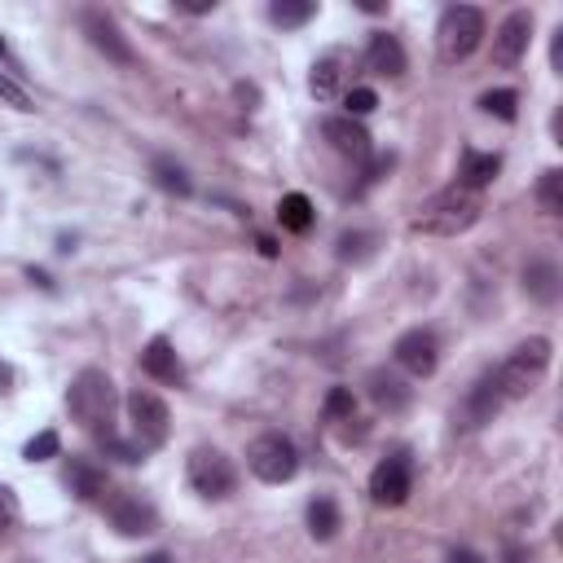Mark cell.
<instances>
[{
    "label": "cell",
    "mask_w": 563,
    "mask_h": 563,
    "mask_svg": "<svg viewBox=\"0 0 563 563\" xmlns=\"http://www.w3.org/2000/svg\"><path fill=\"white\" fill-rule=\"evenodd\" d=\"M479 211H484V207H479V194L453 180L449 189L431 194V198L418 207L413 233H444V238H453V233H466V229L479 220Z\"/></svg>",
    "instance_id": "6da1fadb"
},
{
    "label": "cell",
    "mask_w": 563,
    "mask_h": 563,
    "mask_svg": "<svg viewBox=\"0 0 563 563\" xmlns=\"http://www.w3.org/2000/svg\"><path fill=\"white\" fill-rule=\"evenodd\" d=\"M66 409L79 427H88L92 435L110 427V413H114V383L106 369H79L75 383L66 387Z\"/></svg>",
    "instance_id": "7a4b0ae2"
},
{
    "label": "cell",
    "mask_w": 563,
    "mask_h": 563,
    "mask_svg": "<svg viewBox=\"0 0 563 563\" xmlns=\"http://www.w3.org/2000/svg\"><path fill=\"white\" fill-rule=\"evenodd\" d=\"M545 369H550V339H541V334L523 339V343L493 369L501 400H519V396H528V391L541 383Z\"/></svg>",
    "instance_id": "3957f363"
},
{
    "label": "cell",
    "mask_w": 563,
    "mask_h": 563,
    "mask_svg": "<svg viewBox=\"0 0 563 563\" xmlns=\"http://www.w3.org/2000/svg\"><path fill=\"white\" fill-rule=\"evenodd\" d=\"M185 479H189V488H194L198 497H207V501H224V497L238 493V466H233V457L220 453L216 444H198V449L189 453Z\"/></svg>",
    "instance_id": "277c9868"
},
{
    "label": "cell",
    "mask_w": 563,
    "mask_h": 563,
    "mask_svg": "<svg viewBox=\"0 0 563 563\" xmlns=\"http://www.w3.org/2000/svg\"><path fill=\"white\" fill-rule=\"evenodd\" d=\"M484 40V13L475 4H449L440 13V26H435V48H440V62H466Z\"/></svg>",
    "instance_id": "5b68a950"
},
{
    "label": "cell",
    "mask_w": 563,
    "mask_h": 563,
    "mask_svg": "<svg viewBox=\"0 0 563 563\" xmlns=\"http://www.w3.org/2000/svg\"><path fill=\"white\" fill-rule=\"evenodd\" d=\"M246 466H251V475L264 479V484H286V479H295V471H299V449H295L282 431H264V435H255V440L246 444Z\"/></svg>",
    "instance_id": "8992f818"
},
{
    "label": "cell",
    "mask_w": 563,
    "mask_h": 563,
    "mask_svg": "<svg viewBox=\"0 0 563 563\" xmlns=\"http://www.w3.org/2000/svg\"><path fill=\"white\" fill-rule=\"evenodd\" d=\"M413 493V462L409 453H387L369 471V501L374 506H405Z\"/></svg>",
    "instance_id": "52a82bcc"
},
{
    "label": "cell",
    "mask_w": 563,
    "mask_h": 563,
    "mask_svg": "<svg viewBox=\"0 0 563 563\" xmlns=\"http://www.w3.org/2000/svg\"><path fill=\"white\" fill-rule=\"evenodd\" d=\"M106 519L119 537H150L158 528V510L132 493V488H119V493H106Z\"/></svg>",
    "instance_id": "ba28073f"
},
{
    "label": "cell",
    "mask_w": 563,
    "mask_h": 563,
    "mask_svg": "<svg viewBox=\"0 0 563 563\" xmlns=\"http://www.w3.org/2000/svg\"><path fill=\"white\" fill-rule=\"evenodd\" d=\"M128 418H132V431H136V440H141L145 449H158V444H167V431H172V413H167V405H163L154 391H145V387L128 391Z\"/></svg>",
    "instance_id": "9c48e42d"
},
{
    "label": "cell",
    "mask_w": 563,
    "mask_h": 563,
    "mask_svg": "<svg viewBox=\"0 0 563 563\" xmlns=\"http://www.w3.org/2000/svg\"><path fill=\"white\" fill-rule=\"evenodd\" d=\"M391 356H396V365L409 369L413 378H427V374H435V365H440V343H435L431 330L413 325V330H405V334L396 339Z\"/></svg>",
    "instance_id": "30bf717a"
},
{
    "label": "cell",
    "mask_w": 563,
    "mask_h": 563,
    "mask_svg": "<svg viewBox=\"0 0 563 563\" xmlns=\"http://www.w3.org/2000/svg\"><path fill=\"white\" fill-rule=\"evenodd\" d=\"M79 22H84V31H88V44H92L97 53H106V62H114V66H132V62H136V53H132V44L123 40V31L114 26V18H106L101 9H84Z\"/></svg>",
    "instance_id": "8fae6325"
},
{
    "label": "cell",
    "mask_w": 563,
    "mask_h": 563,
    "mask_svg": "<svg viewBox=\"0 0 563 563\" xmlns=\"http://www.w3.org/2000/svg\"><path fill=\"white\" fill-rule=\"evenodd\" d=\"M528 40H532V13L528 9L506 13L497 35H493V62L497 66H519L523 53H528Z\"/></svg>",
    "instance_id": "7c38bea8"
},
{
    "label": "cell",
    "mask_w": 563,
    "mask_h": 563,
    "mask_svg": "<svg viewBox=\"0 0 563 563\" xmlns=\"http://www.w3.org/2000/svg\"><path fill=\"white\" fill-rule=\"evenodd\" d=\"M321 136L330 141L334 154H343V158H352V163H369V154H374L369 132H365L356 119H347V114H330V119L321 123Z\"/></svg>",
    "instance_id": "4fadbf2b"
},
{
    "label": "cell",
    "mask_w": 563,
    "mask_h": 563,
    "mask_svg": "<svg viewBox=\"0 0 563 563\" xmlns=\"http://www.w3.org/2000/svg\"><path fill=\"white\" fill-rule=\"evenodd\" d=\"M365 391H369V400H374L383 413H405V409L413 405V387H409L396 369H387V365H378V369L365 374Z\"/></svg>",
    "instance_id": "5bb4252c"
},
{
    "label": "cell",
    "mask_w": 563,
    "mask_h": 563,
    "mask_svg": "<svg viewBox=\"0 0 563 563\" xmlns=\"http://www.w3.org/2000/svg\"><path fill=\"white\" fill-rule=\"evenodd\" d=\"M141 369H145L154 383H167V387H180V383H185V365H180L172 339H163V334H154V339L141 347Z\"/></svg>",
    "instance_id": "9a60e30c"
},
{
    "label": "cell",
    "mask_w": 563,
    "mask_h": 563,
    "mask_svg": "<svg viewBox=\"0 0 563 563\" xmlns=\"http://www.w3.org/2000/svg\"><path fill=\"white\" fill-rule=\"evenodd\" d=\"M66 488H70L79 501H106L110 475H106V466H97L92 457H66Z\"/></svg>",
    "instance_id": "2e32d148"
},
{
    "label": "cell",
    "mask_w": 563,
    "mask_h": 563,
    "mask_svg": "<svg viewBox=\"0 0 563 563\" xmlns=\"http://www.w3.org/2000/svg\"><path fill=\"white\" fill-rule=\"evenodd\" d=\"M405 66H409V57H405L400 40L387 35V31H374L369 44H365V70H374V75H383V79H400Z\"/></svg>",
    "instance_id": "e0dca14e"
},
{
    "label": "cell",
    "mask_w": 563,
    "mask_h": 563,
    "mask_svg": "<svg viewBox=\"0 0 563 563\" xmlns=\"http://www.w3.org/2000/svg\"><path fill=\"white\" fill-rule=\"evenodd\" d=\"M523 290H528V299H537V303H554L559 290H563V282H559V264L545 260V255L528 260V264H523Z\"/></svg>",
    "instance_id": "ac0fdd59"
},
{
    "label": "cell",
    "mask_w": 563,
    "mask_h": 563,
    "mask_svg": "<svg viewBox=\"0 0 563 563\" xmlns=\"http://www.w3.org/2000/svg\"><path fill=\"white\" fill-rule=\"evenodd\" d=\"M497 172H501V154H479V150H462V163H457V185H466V189H488L493 180H497Z\"/></svg>",
    "instance_id": "d6986e66"
},
{
    "label": "cell",
    "mask_w": 563,
    "mask_h": 563,
    "mask_svg": "<svg viewBox=\"0 0 563 563\" xmlns=\"http://www.w3.org/2000/svg\"><path fill=\"white\" fill-rule=\"evenodd\" d=\"M497 409H501V391H497V378H493V369H488V374H479L475 387L466 391V422H471V427H484V422H493Z\"/></svg>",
    "instance_id": "ffe728a7"
},
{
    "label": "cell",
    "mask_w": 563,
    "mask_h": 563,
    "mask_svg": "<svg viewBox=\"0 0 563 563\" xmlns=\"http://www.w3.org/2000/svg\"><path fill=\"white\" fill-rule=\"evenodd\" d=\"M343 66H347V57H343V53H325V57H317V62H312L308 88H312V97H317V101H334V97H339V88H343Z\"/></svg>",
    "instance_id": "44dd1931"
},
{
    "label": "cell",
    "mask_w": 563,
    "mask_h": 563,
    "mask_svg": "<svg viewBox=\"0 0 563 563\" xmlns=\"http://www.w3.org/2000/svg\"><path fill=\"white\" fill-rule=\"evenodd\" d=\"M150 176H154V185L163 189V194H176V198H189L194 194V180H189V172L176 163V158H154L150 163Z\"/></svg>",
    "instance_id": "7402d4cb"
},
{
    "label": "cell",
    "mask_w": 563,
    "mask_h": 563,
    "mask_svg": "<svg viewBox=\"0 0 563 563\" xmlns=\"http://www.w3.org/2000/svg\"><path fill=\"white\" fill-rule=\"evenodd\" d=\"M339 501L334 497H325V493H317L312 501H308V532L317 537V541H330L334 532H339Z\"/></svg>",
    "instance_id": "603a6c76"
},
{
    "label": "cell",
    "mask_w": 563,
    "mask_h": 563,
    "mask_svg": "<svg viewBox=\"0 0 563 563\" xmlns=\"http://www.w3.org/2000/svg\"><path fill=\"white\" fill-rule=\"evenodd\" d=\"M312 220H317V211H312V202H308L303 194H286V198L277 202V224H282L286 233H308Z\"/></svg>",
    "instance_id": "cb8c5ba5"
},
{
    "label": "cell",
    "mask_w": 563,
    "mask_h": 563,
    "mask_svg": "<svg viewBox=\"0 0 563 563\" xmlns=\"http://www.w3.org/2000/svg\"><path fill=\"white\" fill-rule=\"evenodd\" d=\"M312 18H317V0H273L268 4V22L282 26V31H295Z\"/></svg>",
    "instance_id": "d4e9b609"
},
{
    "label": "cell",
    "mask_w": 563,
    "mask_h": 563,
    "mask_svg": "<svg viewBox=\"0 0 563 563\" xmlns=\"http://www.w3.org/2000/svg\"><path fill=\"white\" fill-rule=\"evenodd\" d=\"M374 233H365V229H347V233H339V242H334V255L343 260V264H365L369 255H374Z\"/></svg>",
    "instance_id": "484cf974"
},
{
    "label": "cell",
    "mask_w": 563,
    "mask_h": 563,
    "mask_svg": "<svg viewBox=\"0 0 563 563\" xmlns=\"http://www.w3.org/2000/svg\"><path fill=\"white\" fill-rule=\"evenodd\" d=\"M97 444H101L106 457H119V462H128V466L145 462V444H141V440H123V435H114V427L97 431Z\"/></svg>",
    "instance_id": "4316f807"
},
{
    "label": "cell",
    "mask_w": 563,
    "mask_h": 563,
    "mask_svg": "<svg viewBox=\"0 0 563 563\" xmlns=\"http://www.w3.org/2000/svg\"><path fill=\"white\" fill-rule=\"evenodd\" d=\"M479 110L497 114L501 123H515L519 119V92L515 88H488V92H479Z\"/></svg>",
    "instance_id": "83f0119b"
},
{
    "label": "cell",
    "mask_w": 563,
    "mask_h": 563,
    "mask_svg": "<svg viewBox=\"0 0 563 563\" xmlns=\"http://www.w3.org/2000/svg\"><path fill=\"white\" fill-rule=\"evenodd\" d=\"M537 202H541L545 216H559V211H563V172H559V167L541 172V180H537Z\"/></svg>",
    "instance_id": "f1b7e54d"
},
{
    "label": "cell",
    "mask_w": 563,
    "mask_h": 563,
    "mask_svg": "<svg viewBox=\"0 0 563 563\" xmlns=\"http://www.w3.org/2000/svg\"><path fill=\"white\" fill-rule=\"evenodd\" d=\"M321 413H325V422H352V413H356V396H352V387H330Z\"/></svg>",
    "instance_id": "f546056e"
},
{
    "label": "cell",
    "mask_w": 563,
    "mask_h": 563,
    "mask_svg": "<svg viewBox=\"0 0 563 563\" xmlns=\"http://www.w3.org/2000/svg\"><path fill=\"white\" fill-rule=\"evenodd\" d=\"M57 453H62V435H57V431H40V435H31L26 449H22L26 462H48V457H57Z\"/></svg>",
    "instance_id": "4dcf8cb0"
},
{
    "label": "cell",
    "mask_w": 563,
    "mask_h": 563,
    "mask_svg": "<svg viewBox=\"0 0 563 563\" xmlns=\"http://www.w3.org/2000/svg\"><path fill=\"white\" fill-rule=\"evenodd\" d=\"M343 106H347V119H361V114H369L378 106V92L374 88H347L343 92Z\"/></svg>",
    "instance_id": "1f68e13d"
},
{
    "label": "cell",
    "mask_w": 563,
    "mask_h": 563,
    "mask_svg": "<svg viewBox=\"0 0 563 563\" xmlns=\"http://www.w3.org/2000/svg\"><path fill=\"white\" fill-rule=\"evenodd\" d=\"M18 515H22V506H18V493H13L9 484H0V532H9V528L18 523Z\"/></svg>",
    "instance_id": "d6a6232c"
},
{
    "label": "cell",
    "mask_w": 563,
    "mask_h": 563,
    "mask_svg": "<svg viewBox=\"0 0 563 563\" xmlns=\"http://www.w3.org/2000/svg\"><path fill=\"white\" fill-rule=\"evenodd\" d=\"M0 97H4L13 110H35V106H31V97H26V88H22V84H13L4 70H0Z\"/></svg>",
    "instance_id": "836d02e7"
},
{
    "label": "cell",
    "mask_w": 563,
    "mask_h": 563,
    "mask_svg": "<svg viewBox=\"0 0 563 563\" xmlns=\"http://www.w3.org/2000/svg\"><path fill=\"white\" fill-rule=\"evenodd\" d=\"M550 66H554V70H563V26L554 31V44H550Z\"/></svg>",
    "instance_id": "e575fe53"
},
{
    "label": "cell",
    "mask_w": 563,
    "mask_h": 563,
    "mask_svg": "<svg viewBox=\"0 0 563 563\" xmlns=\"http://www.w3.org/2000/svg\"><path fill=\"white\" fill-rule=\"evenodd\" d=\"M176 9H185V13H211V9H216V0H180Z\"/></svg>",
    "instance_id": "d590c367"
},
{
    "label": "cell",
    "mask_w": 563,
    "mask_h": 563,
    "mask_svg": "<svg viewBox=\"0 0 563 563\" xmlns=\"http://www.w3.org/2000/svg\"><path fill=\"white\" fill-rule=\"evenodd\" d=\"M13 378H18V374H13V365H9V361H0V396H4V391H13Z\"/></svg>",
    "instance_id": "8d00e7d4"
},
{
    "label": "cell",
    "mask_w": 563,
    "mask_h": 563,
    "mask_svg": "<svg viewBox=\"0 0 563 563\" xmlns=\"http://www.w3.org/2000/svg\"><path fill=\"white\" fill-rule=\"evenodd\" d=\"M506 563H532V550H523V545H510V550H506Z\"/></svg>",
    "instance_id": "74e56055"
},
{
    "label": "cell",
    "mask_w": 563,
    "mask_h": 563,
    "mask_svg": "<svg viewBox=\"0 0 563 563\" xmlns=\"http://www.w3.org/2000/svg\"><path fill=\"white\" fill-rule=\"evenodd\" d=\"M449 563H484L475 550H449Z\"/></svg>",
    "instance_id": "f35d334b"
},
{
    "label": "cell",
    "mask_w": 563,
    "mask_h": 563,
    "mask_svg": "<svg viewBox=\"0 0 563 563\" xmlns=\"http://www.w3.org/2000/svg\"><path fill=\"white\" fill-rule=\"evenodd\" d=\"M260 255H268V260H273V255H277V242H273V238H260Z\"/></svg>",
    "instance_id": "ab89813d"
},
{
    "label": "cell",
    "mask_w": 563,
    "mask_h": 563,
    "mask_svg": "<svg viewBox=\"0 0 563 563\" xmlns=\"http://www.w3.org/2000/svg\"><path fill=\"white\" fill-rule=\"evenodd\" d=\"M145 563H172V554H167V550H154V554H150Z\"/></svg>",
    "instance_id": "60d3db41"
},
{
    "label": "cell",
    "mask_w": 563,
    "mask_h": 563,
    "mask_svg": "<svg viewBox=\"0 0 563 563\" xmlns=\"http://www.w3.org/2000/svg\"><path fill=\"white\" fill-rule=\"evenodd\" d=\"M0 62H9V44L4 40H0Z\"/></svg>",
    "instance_id": "b9f144b4"
}]
</instances>
